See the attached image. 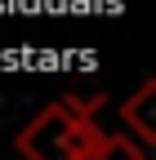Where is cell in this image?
I'll return each instance as SVG.
<instances>
[{"instance_id": "cell-2", "label": "cell", "mask_w": 156, "mask_h": 160, "mask_svg": "<svg viewBox=\"0 0 156 160\" xmlns=\"http://www.w3.org/2000/svg\"><path fill=\"white\" fill-rule=\"evenodd\" d=\"M121 120L134 129V142L138 147H156V85L152 80H143L134 89V98L121 102Z\"/></svg>"}, {"instance_id": "cell-1", "label": "cell", "mask_w": 156, "mask_h": 160, "mask_svg": "<svg viewBox=\"0 0 156 160\" xmlns=\"http://www.w3.org/2000/svg\"><path fill=\"white\" fill-rule=\"evenodd\" d=\"M98 142H103L98 120L71 111L58 98L18 133V156L23 160H89Z\"/></svg>"}, {"instance_id": "cell-3", "label": "cell", "mask_w": 156, "mask_h": 160, "mask_svg": "<svg viewBox=\"0 0 156 160\" xmlns=\"http://www.w3.org/2000/svg\"><path fill=\"white\" fill-rule=\"evenodd\" d=\"M89 160H147V147H138L125 133H103V142L94 147Z\"/></svg>"}]
</instances>
